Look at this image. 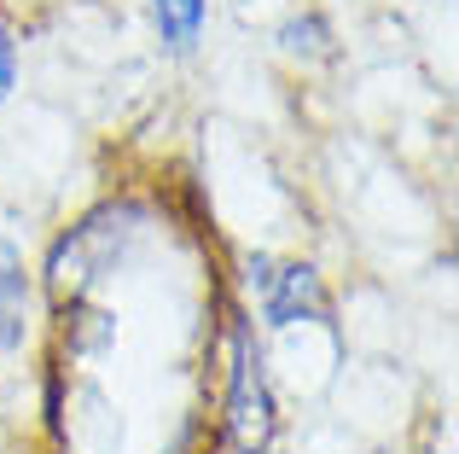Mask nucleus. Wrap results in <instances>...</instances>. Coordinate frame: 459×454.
<instances>
[{"instance_id":"obj_2","label":"nucleus","mask_w":459,"mask_h":454,"mask_svg":"<svg viewBox=\"0 0 459 454\" xmlns=\"http://www.w3.org/2000/svg\"><path fill=\"white\" fill-rule=\"evenodd\" d=\"M163 227H157V198L152 193H105L88 205L76 222H65L47 245L35 285H41V309L70 303V297H100L111 280L134 274L157 250Z\"/></svg>"},{"instance_id":"obj_9","label":"nucleus","mask_w":459,"mask_h":454,"mask_svg":"<svg viewBox=\"0 0 459 454\" xmlns=\"http://www.w3.org/2000/svg\"><path fill=\"white\" fill-rule=\"evenodd\" d=\"M268 454H291V449H285V443H273V449H268Z\"/></svg>"},{"instance_id":"obj_4","label":"nucleus","mask_w":459,"mask_h":454,"mask_svg":"<svg viewBox=\"0 0 459 454\" xmlns=\"http://www.w3.org/2000/svg\"><path fill=\"white\" fill-rule=\"evenodd\" d=\"M47 338V309L18 239L0 233V362H23Z\"/></svg>"},{"instance_id":"obj_5","label":"nucleus","mask_w":459,"mask_h":454,"mask_svg":"<svg viewBox=\"0 0 459 454\" xmlns=\"http://www.w3.org/2000/svg\"><path fill=\"white\" fill-rule=\"evenodd\" d=\"M273 47H280V58L297 65L303 76L332 70L337 58H343V35H337V23H332L325 6H291L280 23H273Z\"/></svg>"},{"instance_id":"obj_1","label":"nucleus","mask_w":459,"mask_h":454,"mask_svg":"<svg viewBox=\"0 0 459 454\" xmlns=\"http://www.w3.org/2000/svg\"><path fill=\"white\" fill-rule=\"evenodd\" d=\"M215 320L204 338V362L215 367L210 454H268L285 437V397L273 373V344L256 332L250 309L233 292H215Z\"/></svg>"},{"instance_id":"obj_6","label":"nucleus","mask_w":459,"mask_h":454,"mask_svg":"<svg viewBox=\"0 0 459 454\" xmlns=\"http://www.w3.org/2000/svg\"><path fill=\"white\" fill-rule=\"evenodd\" d=\"M146 23H152L157 53L186 65V58H198L204 41H210L215 0H146Z\"/></svg>"},{"instance_id":"obj_7","label":"nucleus","mask_w":459,"mask_h":454,"mask_svg":"<svg viewBox=\"0 0 459 454\" xmlns=\"http://www.w3.org/2000/svg\"><path fill=\"white\" fill-rule=\"evenodd\" d=\"M23 88V23L12 18V6H0V111L18 100Z\"/></svg>"},{"instance_id":"obj_3","label":"nucleus","mask_w":459,"mask_h":454,"mask_svg":"<svg viewBox=\"0 0 459 454\" xmlns=\"http://www.w3.org/2000/svg\"><path fill=\"white\" fill-rule=\"evenodd\" d=\"M233 297L250 309L262 338H291V332H325L337 338V292L332 274L314 257H280V250H245L233 274Z\"/></svg>"},{"instance_id":"obj_8","label":"nucleus","mask_w":459,"mask_h":454,"mask_svg":"<svg viewBox=\"0 0 459 454\" xmlns=\"http://www.w3.org/2000/svg\"><path fill=\"white\" fill-rule=\"evenodd\" d=\"M0 414H6V379H0Z\"/></svg>"}]
</instances>
